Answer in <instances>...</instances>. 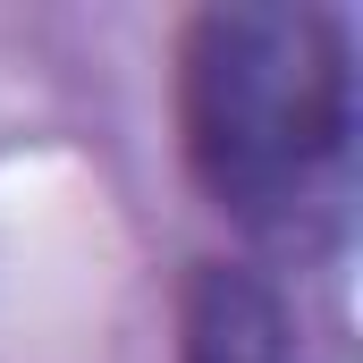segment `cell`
Instances as JSON below:
<instances>
[{"mask_svg":"<svg viewBox=\"0 0 363 363\" xmlns=\"http://www.w3.org/2000/svg\"><path fill=\"white\" fill-rule=\"evenodd\" d=\"M178 127L203 194L271 245H313L338 211L355 77L321 9L228 0L178 43Z\"/></svg>","mask_w":363,"mask_h":363,"instance_id":"6da1fadb","label":"cell"},{"mask_svg":"<svg viewBox=\"0 0 363 363\" xmlns=\"http://www.w3.org/2000/svg\"><path fill=\"white\" fill-rule=\"evenodd\" d=\"M287 304L245 262H194L178 296V363H287Z\"/></svg>","mask_w":363,"mask_h":363,"instance_id":"7a4b0ae2","label":"cell"}]
</instances>
